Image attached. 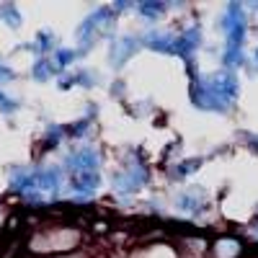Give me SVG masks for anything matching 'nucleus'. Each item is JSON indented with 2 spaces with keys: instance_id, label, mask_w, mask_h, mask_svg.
Listing matches in <instances>:
<instances>
[{
  "instance_id": "11",
  "label": "nucleus",
  "mask_w": 258,
  "mask_h": 258,
  "mask_svg": "<svg viewBox=\"0 0 258 258\" xmlns=\"http://www.w3.org/2000/svg\"><path fill=\"white\" fill-rule=\"evenodd\" d=\"M204 165V158H183V160H176V163H170L165 168V173H168V181H186L188 176H194L197 170Z\"/></svg>"
},
{
  "instance_id": "1",
  "label": "nucleus",
  "mask_w": 258,
  "mask_h": 258,
  "mask_svg": "<svg viewBox=\"0 0 258 258\" xmlns=\"http://www.w3.org/2000/svg\"><path fill=\"white\" fill-rule=\"evenodd\" d=\"M186 70L191 75L188 98L191 106L207 114H230L240 98V78L232 70H214V73H197L194 59L186 62Z\"/></svg>"
},
{
  "instance_id": "8",
  "label": "nucleus",
  "mask_w": 258,
  "mask_h": 258,
  "mask_svg": "<svg viewBox=\"0 0 258 258\" xmlns=\"http://www.w3.org/2000/svg\"><path fill=\"white\" fill-rule=\"evenodd\" d=\"M34 181L39 194H49L52 199H57L62 188L68 186V176H64L62 165H34Z\"/></svg>"
},
{
  "instance_id": "22",
  "label": "nucleus",
  "mask_w": 258,
  "mask_h": 258,
  "mask_svg": "<svg viewBox=\"0 0 258 258\" xmlns=\"http://www.w3.org/2000/svg\"><path fill=\"white\" fill-rule=\"evenodd\" d=\"M240 137H243V142H245V147L250 150V153H255V155H258V135H250V132H243Z\"/></svg>"
},
{
  "instance_id": "14",
  "label": "nucleus",
  "mask_w": 258,
  "mask_h": 258,
  "mask_svg": "<svg viewBox=\"0 0 258 258\" xmlns=\"http://www.w3.org/2000/svg\"><path fill=\"white\" fill-rule=\"evenodd\" d=\"M52 64H54V70H57V78L62 75V73H68V70H73V64L80 59V54L75 52V47H59L52 57Z\"/></svg>"
},
{
  "instance_id": "3",
  "label": "nucleus",
  "mask_w": 258,
  "mask_h": 258,
  "mask_svg": "<svg viewBox=\"0 0 258 258\" xmlns=\"http://www.w3.org/2000/svg\"><path fill=\"white\" fill-rule=\"evenodd\" d=\"M147 183H150V165L142 158H137L135 150L124 158V163L111 173V188H114V194L119 199L137 197Z\"/></svg>"
},
{
  "instance_id": "19",
  "label": "nucleus",
  "mask_w": 258,
  "mask_h": 258,
  "mask_svg": "<svg viewBox=\"0 0 258 258\" xmlns=\"http://www.w3.org/2000/svg\"><path fill=\"white\" fill-rule=\"evenodd\" d=\"M0 21L13 31H18L21 26H24V16H21L16 3H0Z\"/></svg>"
},
{
  "instance_id": "24",
  "label": "nucleus",
  "mask_w": 258,
  "mask_h": 258,
  "mask_svg": "<svg viewBox=\"0 0 258 258\" xmlns=\"http://www.w3.org/2000/svg\"><path fill=\"white\" fill-rule=\"evenodd\" d=\"M124 91H126V85H124V80H114V85H111V96L116 98H124Z\"/></svg>"
},
{
  "instance_id": "20",
  "label": "nucleus",
  "mask_w": 258,
  "mask_h": 258,
  "mask_svg": "<svg viewBox=\"0 0 258 258\" xmlns=\"http://www.w3.org/2000/svg\"><path fill=\"white\" fill-rule=\"evenodd\" d=\"M18 109H21V103H18L16 98H11L8 93H0V114L11 116V114H16Z\"/></svg>"
},
{
  "instance_id": "23",
  "label": "nucleus",
  "mask_w": 258,
  "mask_h": 258,
  "mask_svg": "<svg viewBox=\"0 0 258 258\" xmlns=\"http://www.w3.org/2000/svg\"><path fill=\"white\" fill-rule=\"evenodd\" d=\"M111 8H114V13L119 16V13H126V11H135V3H132V0H116Z\"/></svg>"
},
{
  "instance_id": "9",
  "label": "nucleus",
  "mask_w": 258,
  "mask_h": 258,
  "mask_svg": "<svg viewBox=\"0 0 258 258\" xmlns=\"http://www.w3.org/2000/svg\"><path fill=\"white\" fill-rule=\"evenodd\" d=\"M202 44H204L202 24H191V26H186L176 34V54L173 57H181L183 62H191L194 54L202 49Z\"/></svg>"
},
{
  "instance_id": "12",
  "label": "nucleus",
  "mask_w": 258,
  "mask_h": 258,
  "mask_svg": "<svg viewBox=\"0 0 258 258\" xmlns=\"http://www.w3.org/2000/svg\"><path fill=\"white\" fill-rule=\"evenodd\" d=\"M34 54L36 57H52L62 44H59V36L52 31V29H39L36 36H34Z\"/></svg>"
},
{
  "instance_id": "25",
  "label": "nucleus",
  "mask_w": 258,
  "mask_h": 258,
  "mask_svg": "<svg viewBox=\"0 0 258 258\" xmlns=\"http://www.w3.org/2000/svg\"><path fill=\"white\" fill-rule=\"evenodd\" d=\"M250 62H253V64H255V68H258V47L253 49V54H250Z\"/></svg>"
},
{
  "instance_id": "6",
  "label": "nucleus",
  "mask_w": 258,
  "mask_h": 258,
  "mask_svg": "<svg viewBox=\"0 0 258 258\" xmlns=\"http://www.w3.org/2000/svg\"><path fill=\"white\" fill-rule=\"evenodd\" d=\"M142 49V39L140 34H114L109 39V52H106V59H109L111 70H121L124 64L132 59L137 52Z\"/></svg>"
},
{
  "instance_id": "26",
  "label": "nucleus",
  "mask_w": 258,
  "mask_h": 258,
  "mask_svg": "<svg viewBox=\"0 0 258 258\" xmlns=\"http://www.w3.org/2000/svg\"><path fill=\"white\" fill-rule=\"evenodd\" d=\"M245 11H258V0L255 3H245Z\"/></svg>"
},
{
  "instance_id": "2",
  "label": "nucleus",
  "mask_w": 258,
  "mask_h": 258,
  "mask_svg": "<svg viewBox=\"0 0 258 258\" xmlns=\"http://www.w3.org/2000/svg\"><path fill=\"white\" fill-rule=\"evenodd\" d=\"M116 21L119 16L111 6H96L80 21L75 29V52L80 54V59L88 57L101 39H111L116 34Z\"/></svg>"
},
{
  "instance_id": "5",
  "label": "nucleus",
  "mask_w": 258,
  "mask_h": 258,
  "mask_svg": "<svg viewBox=\"0 0 258 258\" xmlns=\"http://www.w3.org/2000/svg\"><path fill=\"white\" fill-rule=\"evenodd\" d=\"M103 155L93 145H73L62 158L64 176H78V173H101Z\"/></svg>"
},
{
  "instance_id": "21",
  "label": "nucleus",
  "mask_w": 258,
  "mask_h": 258,
  "mask_svg": "<svg viewBox=\"0 0 258 258\" xmlns=\"http://www.w3.org/2000/svg\"><path fill=\"white\" fill-rule=\"evenodd\" d=\"M11 80H16V70L0 59V83H11Z\"/></svg>"
},
{
  "instance_id": "17",
  "label": "nucleus",
  "mask_w": 258,
  "mask_h": 258,
  "mask_svg": "<svg viewBox=\"0 0 258 258\" xmlns=\"http://www.w3.org/2000/svg\"><path fill=\"white\" fill-rule=\"evenodd\" d=\"M93 124H96V121L80 116V119H78V121H73V124H64V137L73 140V142L88 140V137H91V132H93Z\"/></svg>"
},
{
  "instance_id": "7",
  "label": "nucleus",
  "mask_w": 258,
  "mask_h": 258,
  "mask_svg": "<svg viewBox=\"0 0 258 258\" xmlns=\"http://www.w3.org/2000/svg\"><path fill=\"white\" fill-rule=\"evenodd\" d=\"M173 207L176 212L186 214V217H202V214L209 212V197L204 188L188 186V188H181L173 197Z\"/></svg>"
},
{
  "instance_id": "16",
  "label": "nucleus",
  "mask_w": 258,
  "mask_h": 258,
  "mask_svg": "<svg viewBox=\"0 0 258 258\" xmlns=\"http://www.w3.org/2000/svg\"><path fill=\"white\" fill-rule=\"evenodd\" d=\"M70 78H73V85L75 88H85V91H91V88H96L98 85V80H101V75L96 73V70H91V68H73L70 70Z\"/></svg>"
},
{
  "instance_id": "13",
  "label": "nucleus",
  "mask_w": 258,
  "mask_h": 258,
  "mask_svg": "<svg viewBox=\"0 0 258 258\" xmlns=\"http://www.w3.org/2000/svg\"><path fill=\"white\" fill-rule=\"evenodd\" d=\"M168 11H170V3H165V0H140V3H135V13L147 24L163 18Z\"/></svg>"
},
{
  "instance_id": "10",
  "label": "nucleus",
  "mask_w": 258,
  "mask_h": 258,
  "mask_svg": "<svg viewBox=\"0 0 258 258\" xmlns=\"http://www.w3.org/2000/svg\"><path fill=\"white\" fill-rule=\"evenodd\" d=\"M140 39H142V47L150 52L168 54V57L176 54V31H170V29H150L140 34Z\"/></svg>"
},
{
  "instance_id": "4",
  "label": "nucleus",
  "mask_w": 258,
  "mask_h": 258,
  "mask_svg": "<svg viewBox=\"0 0 258 258\" xmlns=\"http://www.w3.org/2000/svg\"><path fill=\"white\" fill-rule=\"evenodd\" d=\"M217 29L225 36L222 49H245L248 41V11L240 0H230L217 18Z\"/></svg>"
},
{
  "instance_id": "15",
  "label": "nucleus",
  "mask_w": 258,
  "mask_h": 258,
  "mask_svg": "<svg viewBox=\"0 0 258 258\" xmlns=\"http://www.w3.org/2000/svg\"><path fill=\"white\" fill-rule=\"evenodd\" d=\"M64 140V124H47L44 129V137H41V153H52V150H57Z\"/></svg>"
},
{
  "instance_id": "18",
  "label": "nucleus",
  "mask_w": 258,
  "mask_h": 258,
  "mask_svg": "<svg viewBox=\"0 0 258 258\" xmlns=\"http://www.w3.org/2000/svg\"><path fill=\"white\" fill-rule=\"evenodd\" d=\"M31 78L36 83H49L52 78H57V70H54V64L49 57H36L31 62Z\"/></svg>"
}]
</instances>
